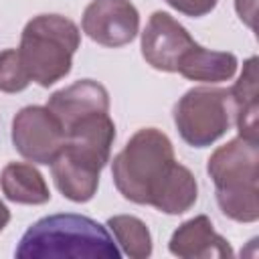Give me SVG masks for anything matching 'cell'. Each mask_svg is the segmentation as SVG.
Wrapping results in <instances>:
<instances>
[{
  "mask_svg": "<svg viewBox=\"0 0 259 259\" xmlns=\"http://www.w3.org/2000/svg\"><path fill=\"white\" fill-rule=\"evenodd\" d=\"M18 259H119L111 233L85 214L59 212L32 223L14 251Z\"/></svg>",
  "mask_w": 259,
  "mask_h": 259,
  "instance_id": "1",
  "label": "cell"
},
{
  "mask_svg": "<svg viewBox=\"0 0 259 259\" xmlns=\"http://www.w3.org/2000/svg\"><path fill=\"white\" fill-rule=\"evenodd\" d=\"M174 164L170 138L156 127H142L113 156L111 178L125 200L152 206L170 178Z\"/></svg>",
  "mask_w": 259,
  "mask_h": 259,
  "instance_id": "2",
  "label": "cell"
},
{
  "mask_svg": "<svg viewBox=\"0 0 259 259\" xmlns=\"http://www.w3.org/2000/svg\"><path fill=\"white\" fill-rule=\"evenodd\" d=\"M206 172L214 182L217 204L225 217L237 223H255L259 219V146L257 140L243 136L219 146Z\"/></svg>",
  "mask_w": 259,
  "mask_h": 259,
  "instance_id": "3",
  "label": "cell"
},
{
  "mask_svg": "<svg viewBox=\"0 0 259 259\" xmlns=\"http://www.w3.org/2000/svg\"><path fill=\"white\" fill-rule=\"evenodd\" d=\"M79 45L81 32L71 18L38 14L24 24L16 51L30 81L51 87L71 73L73 55Z\"/></svg>",
  "mask_w": 259,
  "mask_h": 259,
  "instance_id": "4",
  "label": "cell"
},
{
  "mask_svg": "<svg viewBox=\"0 0 259 259\" xmlns=\"http://www.w3.org/2000/svg\"><path fill=\"white\" fill-rule=\"evenodd\" d=\"M233 105L229 89L194 87L174 105V125L180 138L192 148H206L231 127Z\"/></svg>",
  "mask_w": 259,
  "mask_h": 259,
  "instance_id": "5",
  "label": "cell"
},
{
  "mask_svg": "<svg viewBox=\"0 0 259 259\" xmlns=\"http://www.w3.org/2000/svg\"><path fill=\"white\" fill-rule=\"evenodd\" d=\"M67 134L47 105H26L12 119L16 152L34 164H51L63 150Z\"/></svg>",
  "mask_w": 259,
  "mask_h": 259,
  "instance_id": "6",
  "label": "cell"
},
{
  "mask_svg": "<svg viewBox=\"0 0 259 259\" xmlns=\"http://www.w3.org/2000/svg\"><path fill=\"white\" fill-rule=\"evenodd\" d=\"M83 32L97 45L117 49L140 32V12L127 0H93L81 18Z\"/></svg>",
  "mask_w": 259,
  "mask_h": 259,
  "instance_id": "7",
  "label": "cell"
},
{
  "mask_svg": "<svg viewBox=\"0 0 259 259\" xmlns=\"http://www.w3.org/2000/svg\"><path fill=\"white\" fill-rule=\"evenodd\" d=\"M190 32L168 12L156 10L142 32V57L164 73H176L180 59L194 47Z\"/></svg>",
  "mask_w": 259,
  "mask_h": 259,
  "instance_id": "8",
  "label": "cell"
},
{
  "mask_svg": "<svg viewBox=\"0 0 259 259\" xmlns=\"http://www.w3.org/2000/svg\"><path fill=\"white\" fill-rule=\"evenodd\" d=\"M47 109L67 132V127L83 117L109 113V93L101 83L93 79H81L55 91L47 101Z\"/></svg>",
  "mask_w": 259,
  "mask_h": 259,
  "instance_id": "9",
  "label": "cell"
},
{
  "mask_svg": "<svg viewBox=\"0 0 259 259\" xmlns=\"http://www.w3.org/2000/svg\"><path fill=\"white\" fill-rule=\"evenodd\" d=\"M168 251L182 259H223L235 255L231 243L214 231L206 214L184 221L172 233Z\"/></svg>",
  "mask_w": 259,
  "mask_h": 259,
  "instance_id": "10",
  "label": "cell"
},
{
  "mask_svg": "<svg viewBox=\"0 0 259 259\" xmlns=\"http://www.w3.org/2000/svg\"><path fill=\"white\" fill-rule=\"evenodd\" d=\"M49 166H51L53 180L65 198L73 202H89L95 196L99 186V174H101L97 166L71 154L65 148Z\"/></svg>",
  "mask_w": 259,
  "mask_h": 259,
  "instance_id": "11",
  "label": "cell"
},
{
  "mask_svg": "<svg viewBox=\"0 0 259 259\" xmlns=\"http://www.w3.org/2000/svg\"><path fill=\"white\" fill-rule=\"evenodd\" d=\"M237 67H239V61L233 53L210 51V49H204L196 42L180 59L178 73L188 81L223 83V81H229L235 77Z\"/></svg>",
  "mask_w": 259,
  "mask_h": 259,
  "instance_id": "12",
  "label": "cell"
},
{
  "mask_svg": "<svg viewBox=\"0 0 259 259\" xmlns=\"http://www.w3.org/2000/svg\"><path fill=\"white\" fill-rule=\"evenodd\" d=\"M2 194L16 204H45L51 200V190L45 176L26 162H10L0 174Z\"/></svg>",
  "mask_w": 259,
  "mask_h": 259,
  "instance_id": "13",
  "label": "cell"
},
{
  "mask_svg": "<svg viewBox=\"0 0 259 259\" xmlns=\"http://www.w3.org/2000/svg\"><path fill=\"white\" fill-rule=\"evenodd\" d=\"M235 123L239 130V136L247 140H257V113H259V101H257V57H251L243 65V73L235 81V85L229 89Z\"/></svg>",
  "mask_w": 259,
  "mask_h": 259,
  "instance_id": "14",
  "label": "cell"
},
{
  "mask_svg": "<svg viewBox=\"0 0 259 259\" xmlns=\"http://www.w3.org/2000/svg\"><path fill=\"white\" fill-rule=\"evenodd\" d=\"M196 198H198V184L194 174L186 166L176 162L170 178L166 180L162 192L158 194L152 206L164 214H182L194 206Z\"/></svg>",
  "mask_w": 259,
  "mask_h": 259,
  "instance_id": "15",
  "label": "cell"
},
{
  "mask_svg": "<svg viewBox=\"0 0 259 259\" xmlns=\"http://www.w3.org/2000/svg\"><path fill=\"white\" fill-rule=\"evenodd\" d=\"M107 229L113 233L115 243L132 259H146L152 255V235L144 221L132 214H115L107 219Z\"/></svg>",
  "mask_w": 259,
  "mask_h": 259,
  "instance_id": "16",
  "label": "cell"
},
{
  "mask_svg": "<svg viewBox=\"0 0 259 259\" xmlns=\"http://www.w3.org/2000/svg\"><path fill=\"white\" fill-rule=\"evenodd\" d=\"M30 83V77L18 57L16 49H6L0 53V91L18 93L24 91Z\"/></svg>",
  "mask_w": 259,
  "mask_h": 259,
  "instance_id": "17",
  "label": "cell"
},
{
  "mask_svg": "<svg viewBox=\"0 0 259 259\" xmlns=\"http://www.w3.org/2000/svg\"><path fill=\"white\" fill-rule=\"evenodd\" d=\"M164 2L168 6H172L174 10H178L180 14L200 18V16L212 12L219 0H164Z\"/></svg>",
  "mask_w": 259,
  "mask_h": 259,
  "instance_id": "18",
  "label": "cell"
},
{
  "mask_svg": "<svg viewBox=\"0 0 259 259\" xmlns=\"http://www.w3.org/2000/svg\"><path fill=\"white\" fill-rule=\"evenodd\" d=\"M235 8L239 18L249 26L255 28V8H257V0H235Z\"/></svg>",
  "mask_w": 259,
  "mask_h": 259,
  "instance_id": "19",
  "label": "cell"
},
{
  "mask_svg": "<svg viewBox=\"0 0 259 259\" xmlns=\"http://www.w3.org/2000/svg\"><path fill=\"white\" fill-rule=\"evenodd\" d=\"M8 221H10V210H8V206L0 200V233L4 231V227L8 225Z\"/></svg>",
  "mask_w": 259,
  "mask_h": 259,
  "instance_id": "20",
  "label": "cell"
}]
</instances>
